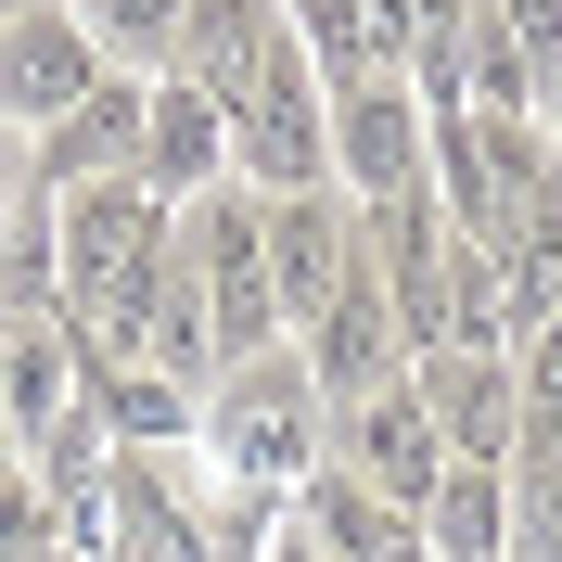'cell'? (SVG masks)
Listing matches in <instances>:
<instances>
[{"label":"cell","mask_w":562,"mask_h":562,"mask_svg":"<svg viewBox=\"0 0 562 562\" xmlns=\"http://www.w3.org/2000/svg\"><path fill=\"white\" fill-rule=\"evenodd\" d=\"M294 52L319 65V90H358V77H396V38L371 26V0H281Z\"/></svg>","instance_id":"16"},{"label":"cell","mask_w":562,"mask_h":562,"mask_svg":"<svg viewBox=\"0 0 562 562\" xmlns=\"http://www.w3.org/2000/svg\"><path fill=\"white\" fill-rule=\"evenodd\" d=\"M217 179H231V115H217L179 65H154L140 77V192L192 205V192H217Z\"/></svg>","instance_id":"11"},{"label":"cell","mask_w":562,"mask_h":562,"mask_svg":"<svg viewBox=\"0 0 562 562\" xmlns=\"http://www.w3.org/2000/svg\"><path fill=\"white\" fill-rule=\"evenodd\" d=\"M512 550H525V562H562V498H550V512H525V525H512Z\"/></svg>","instance_id":"19"},{"label":"cell","mask_w":562,"mask_h":562,"mask_svg":"<svg viewBox=\"0 0 562 562\" xmlns=\"http://www.w3.org/2000/svg\"><path fill=\"white\" fill-rule=\"evenodd\" d=\"M90 77H103V38L77 26V13H52V0H13L0 13V128H52Z\"/></svg>","instance_id":"9"},{"label":"cell","mask_w":562,"mask_h":562,"mask_svg":"<svg viewBox=\"0 0 562 562\" xmlns=\"http://www.w3.org/2000/svg\"><path fill=\"white\" fill-rule=\"evenodd\" d=\"M422 537H435V562H512V486H498V460H448L435 498H422Z\"/></svg>","instance_id":"15"},{"label":"cell","mask_w":562,"mask_h":562,"mask_svg":"<svg viewBox=\"0 0 562 562\" xmlns=\"http://www.w3.org/2000/svg\"><path fill=\"white\" fill-rule=\"evenodd\" d=\"M422 128H435V103H422L409 77H358V90H333V192H346V205L409 192V179H422Z\"/></svg>","instance_id":"8"},{"label":"cell","mask_w":562,"mask_h":562,"mask_svg":"<svg viewBox=\"0 0 562 562\" xmlns=\"http://www.w3.org/2000/svg\"><path fill=\"white\" fill-rule=\"evenodd\" d=\"M77 333H65V307H0V422L13 435H38L52 409H77Z\"/></svg>","instance_id":"13"},{"label":"cell","mask_w":562,"mask_h":562,"mask_svg":"<svg viewBox=\"0 0 562 562\" xmlns=\"http://www.w3.org/2000/svg\"><path fill=\"white\" fill-rule=\"evenodd\" d=\"M346 256H358V205L333 192V179H307V192H269V294H281V333H307V319L333 307Z\"/></svg>","instance_id":"10"},{"label":"cell","mask_w":562,"mask_h":562,"mask_svg":"<svg viewBox=\"0 0 562 562\" xmlns=\"http://www.w3.org/2000/svg\"><path fill=\"white\" fill-rule=\"evenodd\" d=\"M167 231L179 205L167 192H140V167H103V179H65L52 192V307H65L77 346H115L167 269Z\"/></svg>","instance_id":"1"},{"label":"cell","mask_w":562,"mask_h":562,"mask_svg":"<svg viewBox=\"0 0 562 562\" xmlns=\"http://www.w3.org/2000/svg\"><path fill=\"white\" fill-rule=\"evenodd\" d=\"M409 396L435 409L448 460H512V422H525L512 346H409Z\"/></svg>","instance_id":"7"},{"label":"cell","mask_w":562,"mask_h":562,"mask_svg":"<svg viewBox=\"0 0 562 562\" xmlns=\"http://www.w3.org/2000/svg\"><path fill=\"white\" fill-rule=\"evenodd\" d=\"M0 307H52V179L0 167Z\"/></svg>","instance_id":"17"},{"label":"cell","mask_w":562,"mask_h":562,"mask_svg":"<svg viewBox=\"0 0 562 562\" xmlns=\"http://www.w3.org/2000/svg\"><path fill=\"white\" fill-rule=\"evenodd\" d=\"M77 26H90V38H103V52H128V65L154 77V65H167V52H179V0H90Z\"/></svg>","instance_id":"18"},{"label":"cell","mask_w":562,"mask_h":562,"mask_svg":"<svg viewBox=\"0 0 562 562\" xmlns=\"http://www.w3.org/2000/svg\"><path fill=\"white\" fill-rule=\"evenodd\" d=\"M179 256H192V281H205L217 371H231V358H256V346H281V294H269V192H244V179L192 192V205H179Z\"/></svg>","instance_id":"3"},{"label":"cell","mask_w":562,"mask_h":562,"mask_svg":"<svg viewBox=\"0 0 562 562\" xmlns=\"http://www.w3.org/2000/svg\"><path fill=\"white\" fill-rule=\"evenodd\" d=\"M307 537H319L333 562H435V537H422L409 498H371L358 473H333V460L307 473Z\"/></svg>","instance_id":"14"},{"label":"cell","mask_w":562,"mask_h":562,"mask_svg":"<svg viewBox=\"0 0 562 562\" xmlns=\"http://www.w3.org/2000/svg\"><path fill=\"white\" fill-rule=\"evenodd\" d=\"M333 473H358L371 498H409V512L435 498V473H448V435H435V409L409 396V371L333 409Z\"/></svg>","instance_id":"6"},{"label":"cell","mask_w":562,"mask_h":562,"mask_svg":"<svg viewBox=\"0 0 562 562\" xmlns=\"http://www.w3.org/2000/svg\"><path fill=\"white\" fill-rule=\"evenodd\" d=\"M26 167L52 179V192H65V179H103V167H140V77L103 65L52 128H26Z\"/></svg>","instance_id":"12"},{"label":"cell","mask_w":562,"mask_h":562,"mask_svg":"<svg viewBox=\"0 0 562 562\" xmlns=\"http://www.w3.org/2000/svg\"><path fill=\"white\" fill-rule=\"evenodd\" d=\"M294 358L319 371V396H333V409L409 371V319H396V294H384V269H371V244L346 256V281H333V307H319L307 333H294Z\"/></svg>","instance_id":"5"},{"label":"cell","mask_w":562,"mask_h":562,"mask_svg":"<svg viewBox=\"0 0 562 562\" xmlns=\"http://www.w3.org/2000/svg\"><path fill=\"white\" fill-rule=\"evenodd\" d=\"M0 13H13V0H0Z\"/></svg>","instance_id":"20"},{"label":"cell","mask_w":562,"mask_h":562,"mask_svg":"<svg viewBox=\"0 0 562 562\" xmlns=\"http://www.w3.org/2000/svg\"><path fill=\"white\" fill-rule=\"evenodd\" d=\"M319 422H333V396H319V371L294 358V333L256 346V358H231V371L205 384V435L231 448V473H244L256 498L319 473Z\"/></svg>","instance_id":"2"},{"label":"cell","mask_w":562,"mask_h":562,"mask_svg":"<svg viewBox=\"0 0 562 562\" xmlns=\"http://www.w3.org/2000/svg\"><path fill=\"white\" fill-rule=\"evenodd\" d=\"M231 179H244V192H307V179H333V90H319V65L294 52V26H281V52L256 65V90L231 103Z\"/></svg>","instance_id":"4"}]
</instances>
